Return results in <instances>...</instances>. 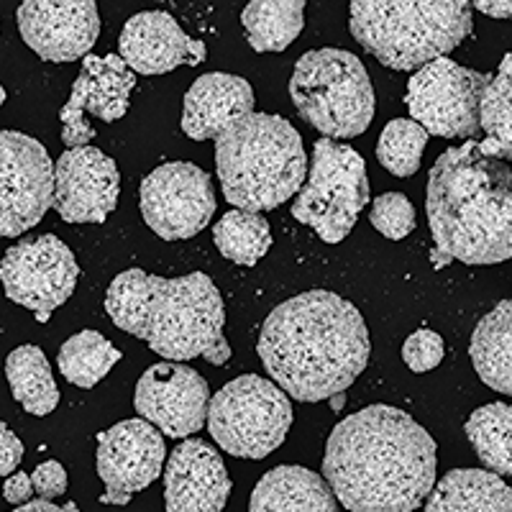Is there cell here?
I'll return each instance as SVG.
<instances>
[{"instance_id":"6da1fadb","label":"cell","mask_w":512,"mask_h":512,"mask_svg":"<svg viewBox=\"0 0 512 512\" xmlns=\"http://www.w3.org/2000/svg\"><path fill=\"white\" fill-rule=\"evenodd\" d=\"M436 441L392 405L338 420L323 454V479L351 512H413L436 487Z\"/></svg>"},{"instance_id":"7a4b0ae2","label":"cell","mask_w":512,"mask_h":512,"mask_svg":"<svg viewBox=\"0 0 512 512\" xmlns=\"http://www.w3.org/2000/svg\"><path fill=\"white\" fill-rule=\"evenodd\" d=\"M256 351L290 400L320 402L344 395L359 379L372 341L356 305L336 292L310 290L267 315Z\"/></svg>"},{"instance_id":"3957f363","label":"cell","mask_w":512,"mask_h":512,"mask_svg":"<svg viewBox=\"0 0 512 512\" xmlns=\"http://www.w3.org/2000/svg\"><path fill=\"white\" fill-rule=\"evenodd\" d=\"M425 213L436 249L433 267L512 259V169L477 139L451 146L428 175Z\"/></svg>"},{"instance_id":"277c9868","label":"cell","mask_w":512,"mask_h":512,"mask_svg":"<svg viewBox=\"0 0 512 512\" xmlns=\"http://www.w3.org/2000/svg\"><path fill=\"white\" fill-rule=\"evenodd\" d=\"M105 313L121 331L175 364L200 356L223 367L231 359L223 297L205 272L157 277L126 269L105 292Z\"/></svg>"},{"instance_id":"5b68a950","label":"cell","mask_w":512,"mask_h":512,"mask_svg":"<svg viewBox=\"0 0 512 512\" xmlns=\"http://www.w3.org/2000/svg\"><path fill=\"white\" fill-rule=\"evenodd\" d=\"M223 198L236 210L262 213L295 198L308 177V154L287 118L251 113L216 139Z\"/></svg>"},{"instance_id":"8992f818","label":"cell","mask_w":512,"mask_h":512,"mask_svg":"<svg viewBox=\"0 0 512 512\" xmlns=\"http://www.w3.org/2000/svg\"><path fill=\"white\" fill-rule=\"evenodd\" d=\"M349 26L384 67L410 72L454 52L474 18L466 0H354Z\"/></svg>"},{"instance_id":"52a82bcc","label":"cell","mask_w":512,"mask_h":512,"mask_svg":"<svg viewBox=\"0 0 512 512\" xmlns=\"http://www.w3.org/2000/svg\"><path fill=\"white\" fill-rule=\"evenodd\" d=\"M297 116L323 139H354L374 118V88L367 67L346 49H310L290 77Z\"/></svg>"},{"instance_id":"ba28073f","label":"cell","mask_w":512,"mask_h":512,"mask_svg":"<svg viewBox=\"0 0 512 512\" xmlns=\"http://www.w3.org/2000/svg\"><path fill=\"white\" fill-rule=\"evenodd\" d=\"M292 418V400L272 379L244 374L210 397L205 425L226 454L259 461L285 443Z\"/></svg>"},{"instance_id":"9c48e42d","label":"cell","mask_w":512,"mask_h":512,"mask_svg":"<svg viewBox=\"0 0 512 512\" xmlns=\"http://www.w3.org/2000/svg\"><path fill=\"white\" fill-rule=\"evenodd\" d=\"M369 203L367 162L349 144L318 139L308 177L295 195L292 218L326 244H341Z\"/></svg>"},{"instance_id":"30bf717a","label":"cell","mask_w":512,"mask_h":512,"mask_svg":"<svg viewBox=\"0 0 512 512\" xmlns=\"http://www.w3.org/2000/svg\"><path fill=\"white\" fill-rule=\"evenodd\" d=\"M489 80V72L469 70L441 57L410 77L405 105L428 136L472 141L482 131L479 103Z\"/></svg>"},{"instance_id":"8fae6325","label":"cell","mask_w":512,"mask_h":512,"mask_svg":"<svg viewBox=\"0 0 512 512\" xmlns=\"http://www.w3.org/2000/svg\"><path fill=\"white\" fill-rule=\"evenodd\" d=\"M80 267L75 254L59 236L44 233L21 239L3 254L0 282L11 303L31 310L39 323H47L75 292Z\"/></svg>"},{"instance_id":"7c38bea8","label":"cell","mask_w":512,"mask_h":512,"mask_svg":"<svg viewBox=\"0 0 512 512\" xmlns=\"http://www.w3.org/2000/svg\"><path fill=\"white\" fill-rule=\"evenodd\" d=\"M213 177L192 162H167L141 180L139 208L164 241L192 239L216 216Z\"/></svg>"},{"instance_id":"4fadbf2b","label":"cell","mask_w":512,"mask_h":512,"mask_svg":"<svg viewBox=\"0 0 512 512\" xmlns=\"http://www.w3.org/2000/svg\"><path fill=\"white\" fill-rule=\"evenodd\" d=\"M52 195L54 167L44 144L21 131H0V239L39 226Z\"/></svg>"},{"instance_id":"5bb4252c","label":"cell","mask_w":512,"mask_h":512,"mask_svg":"<svg viewBox=\"0 0 512 512\" xmlns=\"http://www.w3.org/2000/svg\"><path fill=\"white\" fill-rule=\"evenodd\" d=\"M167 446L164 436L141 418L121 420L98 433L95 466L105 484L103 505H128V500L146 489L162 474Z\"/></svg>"},{"instance_id":"9a60e30c","label":"cell","mask_w":512,"mask_h":512,"mask_svg":"<svg viewBox=\"0 0 512 512\" xmlns=\"http://www.w3.org/2000/svg\"><path fill=\"white\" fill-rule=\"evenodd\" d=\"M208 382L187 364L159 361L141 374L134 408L162 436L190 438L208 423Z\"/></svg>"},{"instance_id":"2e32d148","label":"cell","mask_w":512,"mask_h":512,"mask_svg":"<svg viewBox=\"0 0 512 512\" xmlns=\"http://www.w3.org/2000/svg\"><path fill=\"white\" fill-rule=\"evenodd\" d=\"M26 47L44 62L85 59L100 36V16L93 0H26L16 11Z\"/></svg>"},{"instance_id":"e0dca14e","label":"cell","mask_w":512,"mask_h":512,"mask_svg":"<svg viewBox=\"0 0 512 512\" xmlns=\"http://www.w3.org/2000/svg\"><path fill=\"white\" fill-rule=\"evenodd\" d=\"M121 175L95 146L67 149L54 164L52 208L67 223H105L118 205Z\"/></svg>"},{"instance_id":"ac0fdd59","label":"cell","mask_w":512,"mask_h":512,"mask_svg":"<svg viewBox=\"0 0 512 512\" xmlns=\"http://www.w3.org/2000/svg\"><path fill=\"white\" fill-rule=\"evenodd\" d=\"M118 52L134 75H167L182 64L198 67L208 59L203 41L187 36L167 11H141L128 18Z\"/></svg>"},{"instance_id":"d6986e66","label":"cell","mask_w":512,"mask_h":512,"mask_svg":"<svg viewBox=\"0 0 512 512\" xmlns=\"http://www.w3.org/2000/svg\"><path fill=\"white\" fill-rule=\"evenodd\" d=\"M228 495L231 477L216 448L200 438L175 446L164 469L167 512H223Z\"/></svg>"},{"instance_id":"ffe728a7","label":"cell","mask_w":512,"mask_h":512,"mask_svg":"<svg viewBox=\"0 0 512 512\" xmlns=\"http://www.w3.org/2000/svg\"><path fill=\"white\" fill-rule=\"evenodd\" d=\"M254 113V90L249 80L228 72H208L185 93L182 131L192 141L218 139L228 128Z\"/></svg>"},{"instance_id":"44dd1931","label":"cell","mask_w":512,"mask_h":512,"mask_svg":"<svg viewBox=\"0 0 512 512\" xmlns=\"http://www.w3.org/2000/svg\"><path fill=\"white\" fill-rule=\"evenodd\" d=\"M249 512H338V500L323 474L285 464L256 482Z\"/></svg>"},{"instance_id":"7402d4cb","label":"cell","mask_w":512,"mask_h":512,"mask_svg":"<svg viewBox=\"0 0 512 512\" xmlns=\"http://www.w3.org/2000/svg\"><path fill=\"white\" fill-rule=\"evenodd\" d=\"M134 88L136 75L128 70L121 54H88L82 59V70L72 85V90H77L85 100V113L105 123L126 116Z\"/></svg>"},{"instance_id":"603a6c76","label":"cell","mask_w":512,"mask_h":512,"mask_svg":"<svg viewBox=\"0 0 512 512\" xmlns=\"http://www.w3.org/2000/svg\"><path fill=\"white\" fill-rule=\"evenodd\" d=\"M425 512H512V489L487 469H451L428 495Z\"/></svg>"},{"instance_id":"cb8c5ba5","label":"cell","mask_w":512,"mask_h":512,"mask_svg":"<svg viewBox=\"0 0 512 512\" xmlns=\"http://www.w3.org/2000/svg\"><path fill=\"white\" fill-rule=\"evenodd\" d=\"M474 372L489 390L512 397V300L484 315L469 344Z\"/></svg>"},{"instance_id":"d4e9b609","label":"cell","mask_w":512,"mask_h":512,"mask_svg":"<svg viewBox=\"0 0 512 512\" xmlns=\"http://www.w3.org/2000/svg\"><path fill=\"white\" fill-rule=\"evenodd\" d=\"M6 379L13 400L29 415L44 418L59 405V387L47 354L34 344L18 346L6 359Z\"/></svg>"},{"instance_id":"484cf974","label":"cell","mask_w":512,"mask_h":512,"mask_svg":"<svg viewBox=\"0 0 512 512\" xmlns=\"http://www.w3.org/2000/svg\"><path fill=\"white\" fill-rule=\"evenodd\" d=\"M246 41L259 54L285 52L305 26L303 0H251L241 13Z\"/></svg>"},{"instance_id":"4316f807","label":"cell","mask_w":512,"mask_h":512,"mask_svg":"<svg viewBox=\"0 0 512 512\" xmlns=\"http://www.w3.org/2000/svg\"><path fill=\"white\" fill-rule=\"evenodd\" d=\"M464 433L487 472L512 477V405L489 402L474 410Z\"/></svg>"},{"instance_id":"83f0119b","label":"cell","mask_w":512,"mask_h":512,"mask_svg":"<svg viewBox=\"0 0 512 512\" xmlns=\"http://www.w3.org/2000/svg\"><path fill=\"white\" fill-rule=\"evenodd\" d=\"M479 141L489 157L512 162V52L505 54L479 103Z\"/></svg>"},{"instance_id":"f1b7e54d","label":"cell","mask_w":512,"mask_h":512,"mask_svg":"<svg viewBox=\"0 0 512 512\" xmlns=\"http://www.w3.org/2000/svg\"><path fill=\"white\" fill-rule=\"evenodd\" d=\"M118 359H121V351L103 333L82 331L64 341L57 364L67 382L82 387V390H90L100 379L108 377Z\"/></svg>"},{"instance_id":"f546056e","label":"cell","mask_w":512,"mask_h":512,"mask_svg":"<svg viewBox=\"0 0 512 512\" xmlns=\"http://www.w3.org/2000/svg\"><path fill=\"white\" fill-rule=\"evenodd\" d=\"M213 241L228 262L254 267L272 246V228H269L267 218L259 213L228 210L213 228Z\"/></svg>"},{"instance_id":"4dcf8cb0","label":"cell","mask_w":512,"mask_h":512,"mask_svg":"<svg viewBox=\"0 0 512 512\" xmlns=\"http://www.w3.org/2000/svg\"><path fill=\"white\" fill-rule=\"evenodd\" d=\"M428 134L413 118H395L377 141V159L392 177H413L420 169Z\"/></svg>"},{"instance_id":"1f68e13d","label":"cell","mask_w":512,"mask_h":512,"mask_svg":"<svg viewBox=\"0 0 512 512\" xmlns=\"http://www.w3.org/2000/svg\"><path fill=\"white\" fill-rule=\"evenodd\" d=\"M372 226L382 233L384 239L402 241L415 231V208L402 192H384L372 203L369 213Z\"/></svg>"},{"instance_id":"d6a6232c","label":"cell","mask_w":512,"mask_h":512,"mask_svg":"<svg viewBox=\"0 0 512 512\" xmlns=\"http://www.w3.org/2000/svg\"><path fill=\"white\" fill-rule=\"evenodd\" d=\"M443 338L438 336L431 328H420L413 336H408V341L402 344V361L413 369L415 374L431 372L443 361Z\"/></svg>"},{"instance_id":"836d02e7","label":"cell","mask_w":512,"mask_h":512,"mask_svg":"<svg viewBox=\"0 0 512 512\" xmlns=\"http://www.w3.org/2000/svg\"><path fill=\"white\" fill-rule=\"evenodd\" d=\"M59 121H62V141L67 144V149H82L95 139V128L90 126L88 113H85V100L77 90H72L64 108L59 111Z\"/></svg>"},{"instance_id":"e575fe53","label":"cell","mask_w":512,"mask_h":512,"mask_svg":"<svg viewBox=\"0 0 512 512\" xmlns=\"http://www.w3.org/2000/svg\"><path fill=\"white\" fill-rule=\"evenodd\" d=\"M31 484H34V492L39 495V500L52 502L67 492V472H64V466L59 461H41L31 472Z\"/></svg>"},{"instance_id":"d590c367","label":"cell","mask_w":512,"mask_h":512,"mask_svg":"<svg viewBox=\"0 0 512 512\" xmlns=\"http://www.w3.org/2000/svg\"><path fill=\"white\" fill-rule=\"evenodd\" d=\"M24 459V443L0 420V477H11Z\"/></svg>"},{"instance_id":"8d00e7d4","label":"cell","mask_w":512,"mask_h":512,"mask_svg":"<svg viewBox=\"0 0 512 512\" xmlns=\"http://www.w3.org/2000/svg\"><path fill=\"white\" fill-rule=\"evenodd\" d=\"M31 495H34V484H31V474L26 472H13L11 477L3 482V497L13 505H26L31 502Z\"/></svg>"},{"instance_id":"74e56055","label":"cell","mask_w":512,"mask_h":512,"mask_svg":"<svg viewBox=\"0 0 512 512\" xmlns=\"http://www.w3.org/2000/svg\"><path fill=\"white\" fill-rule=\"evenodd\" d=\"M11 512H80V507H77L75 502H67V505H54V502H47V500H31Z\"/></svg>"},{"instance_id":"f35d334b","label":"cell","mask_w":512,"mask_h":512,"mask_svg":"<svg viewBox=\"0 0 512 512\" xmlns=\"http://www.w3.org/2000/svg\"><path fill=\"white\" fill-rule=\"evenodd\" d=\"M477 11H482L484 16H492V18H512V3H500V0H477L474 3Z\"/></svg>"},{"instance_id":"ab89813d","label":"cell","mask_w":512,"mask_h":512,"mask_svg":"<svg viewBox=\"0 0 512 512\" xmlns=\"http://www.w3.org/2000/svg\"><path fill=\"white\" fill-rule=\"evenodd\" d=\"M346 405V392L344 395H336V397H331V408L333 410H341Z\"/></svg>"},{"instance_id":"60d3db41","label":"cell","mask_w":512,"mask_h":512,"mask_svg":"<svg viewBox=\"0 0 512 512\" xmlns=\"http://www.w3.org/2000/svg\"><path fill=\"white\" fill-rule=\"evenodd\" d=\"M6 103V90H3V85H0V105Z\"/></svg>"}]
</instances>
